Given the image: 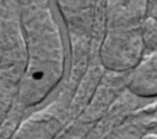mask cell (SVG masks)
I'll list each match as a JSON object with an SVG mask.
<instances>
[{
    "label": "cell",
    "mask_w": 157,
    "mask_h": 139,
    "mask_svg": "<svg viewBox=\"0 0 157 139\" xmlns=\"http://www.w3.org/2000/svg\"><path fill=\"white\" fill-rule=\"evenodd\" d=\"M126 86L139 97L157 96V50L146 53L139 65L129 73Z\"/></svg>",
    "instance_id": "obj_4"
},
{
    "label": "cell",
    "mask_w": 157,
    "mask_h": 139,
    "mask_svg": "<svg viewBox=\"0 0 157 139\" xmlns=\"http://www.w3.org/2000/svg\"><path fill=\"white\" fill-rule=\"evenodd\" d=\"M153 1H156V0H151V2H153Z\"/></svg>",
    "instance_id": "obj_9"
},
{
    "label": "cell",
    "mask_w": 157,
    "mask_h": 139,
    "mask_svg": "<svg viewBox=\"0 0 157 139\" xmlns=\"http://www.w3.org/2000/svg\"><path fill=\"white\" fill-rule=\"evenodd\" d=\"M21 75L12 70L0 71V127L4 123L13 98L17 97V89Z\"/></svg>",
    "instance_id": "obj_5"
},
{
    "label": "cell",
    "mask_w": 157,
    "mask_h": 139,
    "mask_svg": "<svg viewBox=\"0 0 157 139\" xmlns=\"http://www.w3.org/2000/svg\"><path fill=\"white\" fill-rule=\"evenodd\" d=\"M18 18L25 46V68L17 89V105L40 103L64 75L65 54L59 26L49 0H18Z\"/></svg>",
    "instance_id": "obj_1"
},
{
    "label": "cell",
    "mask_w": 157,
    "mask_h": 139,
    "mask_svg": "<svg viewBox=\"0 0 157 139\" xmlns=\"http://www.w3.org/2000/svg\"><path fill=\"white\" fill-rule=\"evenodd\" d=\"M140 31L146 53L155 52L157 49V22L151 16H147L142 21Z\"/></svg>",
    "instance_id": "obj_6"
},
{
    "label": "cell",
    "mask_w": 157,
    "mask_h": 139,
    "mask_svg": "<svg viewBox=\"0 0 157 139\" xmlns=\"http://www.w3.org/2000/svg\"><path fill=\"white\" fill-rule=\"evenodd\" d=\"M140 26L104 30L99 46V62L109 71L130 73L145 57Z\"/></svg>",
    "instance_id": "obj_2"
},
{
    "label": "cell",
    "mask_w": 157,
    "mask_h": 139,
    "mask_svg": "<svg viewBox=\"0 0 157 139\" xmlns=\"http://www.w3.org/2000/svg\"><path fill=\"white\" fill-rule=\"evenodd\" d=\"M151 0H105L104 30L141 26L148 16Z\"/></svg>",
    "instance_id": "obj_3"
},
{
    "label": "cell",
    "mask_w": 157,
    "mask_h": 139,
    "mask_svg": "<svg viewBox=\"0 0 157 139\" xmlns=\"http://www.w3.org/2000/svg\"><path fill=\"white\" fill-rule=\"evenodd\" d=\"M148 16H151L156 22H157V0L151 2L150 10H148Z\"/></svg>",
    "instance_id": "obj_7"
},
{
    "label": "cell",
    "mask_w": 157,
    "mask_h": 139,
    "mask_svg": "<svg viewBox=\"0 0 157 139\" xmlns=\"http://www.w3.org/2000/svg\"><path fill=\"white\" fill-rule=\"evenodd\" d=\"M141 139H157V134L156 133H147Z\"/></svg>",
    "instance_id": "obj_8"
}]
</instances>
